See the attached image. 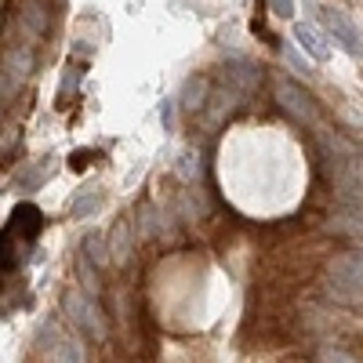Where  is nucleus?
I'll list each match as a JSON object with an SVG mask.
<instances>
[{"label":"nucleus","instance_id":"9b49d317","mask_svg":"<svg viewBox=\"0 0 363 363\" xmlns=\"http://www.w3.org/2000/svg\"><path fill=\"white\" fill-rule=\"evenodd\" d=\"M203 102H207V80H189V84H186V99H182L186 113L203 109Z\"/></svg>","mask_w":363,"mask_h":363},{"label":"nucleus","instance_id":"39448f33","mask_svg":"<svg viewBox=\"0 0 363 363\" xmlns=\"http://www.w3.org/2000/svg\"><path fill=\"white\" fill-rule=\"evenodd\" d=\"M15 15H18V26L26 33V44H37L48 33V26H51V15L44 8V0H18Z\"/></svg>","mask_w":363,"mask_h":363},{"label":"nucleus","instance_id":"f8f14e48","mask_svg":"<svg viewBox=\"0 0 363 363\" xmlns=\"http://www.w3.org/2000/svg\"><path fill=\"white\" fill-rule=\"evenodd\" d=\"M99 207H102V193H99V189H87V193H80V196L73 200V215H77V218H87V215H95Z\"/></svg>","mask_w":363,"mask_h":363},{"label":"nucleus","instance_id":"9d476101","mask_svg":"<svg viewBox=\"0 0 363 363\" xmlns=\"http://www.w3.org/2000/svg\"><path fill=\"white\" fill-rule=\"evenodd\" d=\"M128 233H131V225H128V222H120V225L113 229V240H109V255H113L116 262H128V255H131V240H128Z\"/></svg>","mask_w":363,"mask_h":363},{"label":"nucleus","instance_id":"f03ea898","mask_svg":"<svg viewBox=\"0 0 363 363\" xmlns=\"http://www.w3.org/2000/svg\"><path fill=\"white\" fill-rule=\"evenodd\" d=\"M66 316H69V323L80 330V335H87L91 342H106L109 320H106V313L99 309V301L91 298L87 291H69L66 294Z\"/></svg>","mask_w":363,"mask_h":363},{"label":"nucleus","instance_id":"6ab92c4d","mask_svg":"<svg viewBox=\"0 0 363 363\" xmlns=\"http://www.w3.org/2000/svg\"><path fill=\"white\" fill-rule=\"evenodd\" d=\"M4 106H8V102H4V99H0V120H4Z\"/></svg>","mask_w":363,"mask_h":363},{"label":"nucleus","instance_id":"4468645a","mask_svg":"<svg viewBox=\"0 0 363 363\" xmlns=\"http://www.w3.org/2000/svg\"><path fill=\"white\" fill-rule=\"evenodd\" d=\"M87 258H95V265H109V247L102 244V236H91L87 240Z\"/></svg>","mask_w":363,"mask_h":363},{"label":"nucleus","instance_id":"a211bd4d","mask_svg":"<svg viewBox=\"0 0 363 363\" xmlns=\"http://www.w3.org/2000/svg\"><path fill=\"white\" fill-rule=\"evenodd\" d=\"M269 8H272V15L291 18V15H294V0H269Z\"/></svg>","mask_w":363,"mask_h":363},{"label":"nucleus","instance_id":"6e6552de","mask_svg":"<svg viewBox=\"0 0 363 363\" xmlns=\"http://www.w3.org/2000/svg\"><path fill=\"white\" fill-rule=\"evenodd\" d=\"M0 69L11 73L22 84L29 73H33V48H29V44H8L4 58H0Z\"/></svg>","mask_w":363,"mask_h":363},{"label":"nucleus","instance_id":"20e7f679","mask_svg":"<svg viewBox=\"0 0 363 363\" xmlns=\"http://www.w3.org/2000/svg\"><path fill=\"white\" fill-rule=\"evenodd\" d=\"M320 18H323V26H327V33L342 44V51H349L352 58H363V37H359V29H356V22H352L349 15H342V11H335V8H323Z\"/></svg>","mask_w":363,"mask_h":363},{"label":"nucleus","instance_id":"0eeeda50","mask_svg":"<svg viewBox=\"0 0 363 363\" xmlns=\"http://www.w3.org/2000/svg\"><path fill=\"white\" fill-rule=\"evenodd\" d=\"M44 229V215L33 207V203H18L11 211V222H8V233L11 236H22V240H37Z\"/></svg>","mask_w":363,"mask_h":363},{"label":"nucleus","instance_id":"2eb2a0df","mask_svg":"<svg viewBox=\"0 0 363 363\" xmlns=\"http://www.w3.org/2000/svg\"><path fill=\"white\" fill-rule=\"evenodd\" d=\"M91 164H95V149H77V153L69 157V171H87Z\"/></svg>","mask_w":363,"mask_h":363},{"label":"nucleus","instance_id":"f257e3e1","mask_svg":"<svg viewBox=\"0 0 363 363\" xmlns=\"http://www.w3.org/2000/svg\"><path fill=\"white\" fill-rule=\"evenodd\" d=\"M327 294L342 306L363 301V251H342L327 265Z\"/></svg>","mask_w":363,"mask_h":363},{"label":"nucleus","instance_id":"423d86ee","mask_svg":"<svg viewBox=\"0 0 363 363\" xmlns=\"http://www.w3.org/2000/svg\"><path fill=\"white\" fill-rule=\"evenodd\" d=\"M294 40L306 48V55L313 58V62H327V58H330V44H327L323 29L316 22H298L294 26Z\"/></svg>","mask_w":363,"mask_h":363},{"label":"nucleus","instance_id":"dca6fc26","mask_svg":"<svg viewBox=\"0 0 363 363\" xmlns=\"http://www.w3.org/2000/svg\"><path fill=\"white\" fill-rule=\"evenodd\" d=\"M18 87H22V84H18L11 73H4V69H0V99H4V102H11V99L18 95Z\"/></svg>","mask_w":363,"mask_h":363},{"label":"nucleus","instance_id":"ddd939ff","mask_svg":"<svg viewBox=\"0 0 363 363\" xmlns=\"http://www.w3.org/2000/svg\"><path fill=\"white\" fill-rule=\"evenodd\" d=\"M15 269V240L11 233H0V272H11Z\"/></svg>","mask_w":363,"mask_h":363},{"label":"nucleus","instance_id":"f3484780","mask_svg":"<svg viewBox=\"0 0 363 363\" xmlns=\"http://www.w3.org/2000/svg\"><path fill=\"white\" fill-rule=\"evenodd\" d=\"M284 62H287V66H294L298 73H309V69H313V66H306V58H301L291 44H284Z\"/></svg>","mask_w":363,"mask_h":363},{"label":"nucleus","instance_id":"1a4fd4ad","mask_svg":"<svg viewBox=\"0 0 363 363\" xmlns=\"http://www.w3.org/2000/svg\"><path fill=\"white\" fill-rule=\"evenodd\" d=\"M222 77H225V84H229L233 91H240V95L255 91V87H258V80H262L258 66H251V62H229Z\"/></svg>","mask_w":363,"mask_h":363},{"label":"nucleus","instance_id":"7ed1b4c3","mask_svg":"<svg viewBox=\"0 0 363 363\" xmlns=\"http://www.w3.org/2000/svg\"><path fill=\"white\" fill-rule=\"evenodd\" d=\"M277 102H280V109L294 120V124H306V128L316 124V102H313V95L301 84H294V80L284 77L277 84Z\"/></svg>","mask_w":363,"mask_h":363}]
</instances>
